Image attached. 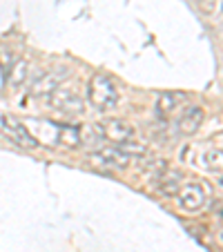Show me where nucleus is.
<instances>
[{"label":"nucleus","instance_id":"obj_15","mask_svg":"<svg viewBox=\"0 0 223 252\" xmlns=\"http://www.w3.org/2000/svg\"><path fill=\"white\" fill-rule=\"evenodd\" d=\"M165 167H170V165H167V163L163 161V158H161V161H159V158H150V161H145V163L141 165V172H145V174L154 181V179H157V176L161 174V172L165 170Z\"/></svg>","mask_w":223,"mask_h":252},{"label":"nucleus","instance_id":"obj_4","mask_svg":"<svg viewBox=\"0 0 223 252\" xmlns=\"http://www.w3.org/2000/svg\"><path fill=\"white\" fill-rule=\"evenodd\" d=\"M49 105H52L56 112L67 116H81L85 112V103H83L81 94L76 90H63L58 87L52 96H49Z\"/></svg>","mask_w":223,"mask_h":252},{"label":"nucleus","instance_id":"obj_6","mask_svg":"<svg viewBox=\"0 0 223 252\" xmlns=\"http://www.w3.org/2000/svg\"><path fill=\"white\" fill-rule=\"evenodd\" d=\"M203 119H205L203 107H199V105H188V107L181 112L179 119H176V129H179V134H183V136H192V134H196L201 129Z\"/></svg>","mask_w":223,"mask_h":252},{"label":"nucleus","instance_id":"obj_13","mask_svg":"<svg viewBox=\"0 0 223 252\" xmlns=\"http://www.w3.org/2000/svg\"><path fill=\"white\" fill-rule=\"evenodd\" d=\"M27 76H29V65H27V61H16L14 67L9 69V74H7V78H9V87H14V90H16V87L25 85Z\"/></svg>","mask_w":223,"mask_h":252},{"label":"nucleus","instance_id":"obj_5","mask_svg":"<svg viewBox=\"0 0 223 252\" xmlns=\"http://www.w3.org/2000/svg\"><path fill=\"white\" fill-rule=\"evenodd\" d=\"M90 161L96 167H105V170H127L132 158L125 152H121L116 145H109V148H100L96 152H92Z\"/></svg>","mask_w":223,"mask_h":252},{"label":"nucleus","instance_id":"obj_11","mask_svg":"<svg viewBox=\"0 0 223 252\" xmlns=\"http://www.w3.org/2000/svg\"><path fill=\"white\" fill-rule=\"evenodd\" d=\"M183 103H185V94H181V92H161L157 98V112L161 119H167V116L176 114Z\"/></svg>","mask_w":223,"mask_h":252},{"label":"nucleus","instance_id":"obj_1","mask_svg":"<svg viewBox=\"0 0 223 252\" xmlns=\"http://www.w3.org/2000/svg\"><path fill=\"white\" fill-rule=\"evenodd\" d=\"M87 98L98 112L114 110L119 105V87L107 74H94L87 85Z\"/></svg>","mask_w":223,"mask_h":252},{"label":"nucleus","instance_id":"obj_7","mask_svg":"<svg viewBox=\"0 0 223 252\" xmlns=\"http://www.w3.org/2000/svg\"><path fill=\"white\" fill-rule=\"evenodd\" d=\"M100 129H103V136L105 141H112V143H125V141H132L134 138V127L123 119H107L100 123Z\"/></svg>","mask_w":223,"mask_h":252},{"label":"nucleus","instance_id":"obj_10","mask_svg":"<svg viewBox=\"0 0 223 252\" xmlns=\"http://www.w3.org/2000/svg\"><path fill=\"white\" fill-rule=\"evenodd\" d=\"M78 143H81L83 148L92 150V152L100 150L103 148V143H105L100 125L98 123H87V125H83V127H78Z\"/></svg>","mask_w":223,"mask_h":252},{"label":"nucleus","instance_id":"obj_9","mask_svg":"<svg viewBox=\"0 0 223 252\" xmlns=\"http://www.w3.org/2000/svg\"><path fill=\"white\" fill-rule=\"evenodd\" d=\"M181 179H183V176H181L179 170L165 167L154 181H157V190L161 192L163 196H176L181 190Z\"/></svg>","mask_w":223,"mask_h":252},{"label":"nucleus","instance_id":"obj_8","mask_svg":"<svg viewBox=\"0 0 223 252\" xmlns=\"http://www.w3.org/2000/svg\"><path fill=\"white\" fill-rule=\"evenodd\" d=\"M176 196H179L181 208L188 210V212H196V210H201L205 205V192L199 183H185V186H181Z\"/></svg>","mask_w":223,"mask_h":252},{"label":"nucleus","instance_id":"obj_3","mask_svg":"<svg viewBox=\"0 0 223 252\" xmlns=\"http://www.w3.org/2000/svg\"><path fill=\"white\" fill-rule=\"evenodd\" d=\"M0 132L5 134L14 145H18V148H23V150H33L40 145V143L36 141V136L25 127L23 121H18L16 116H9V114L0 116Z\"/></svg>","mask_w":223,"mask_h":252},{"label":"nucleus","instance_id":"obj_16","mask_svg":"<svg viewBox=\"0 0 223 252\" xmlns=\"http://www.w3.org/2000/svg\"><path fill=\"white\" fill-rule=\"evenodd\" d=\"M116 148L121 150V152H125L129 158H134V157H145L147 154V148L145 145H141V143H136L132 138V141H125V143H119Z\"/></svg>","mask_w":223,"mask_h":252},{"label":"nucleus","instance_id":"obj_12","mask_svg":"<svg viewBox=\"0 0 223 252\" xmlns=\"http://www.w3.org/2000/svg\"><path fill=\"white\" fill-rule=\"evenodd\" d=\"M56 143L67 150L81 148V143H78V127H74V125H58Z\"/></svg>","mask_w":223,"mask_h":252},{"label":"nucleus","instance_id":"obj_2","mask_svg":"<svg viewBox=\"0 0 223 252\" xmlns=\"http://www.w3.org/2000/svg\"><path fill=\"white\" fill-rule=\"evenodd\" d=\"M69 76V69L65 65H58L54 69H47L38 76H33V81L29 83V94L36 96V98H43V96H52L63 83Z\"/></svg>","mask_w":223,"mask_h":252},{"label":"nucleus","instance_id":"obj_14","mask_svg":"<svg viewBox=\"0 0 223 252\" xmlns=\"http://www.w3.org/2000/svg\"><path fill=\"white\" fill-rule=\"evenodd\" d=\"M203 167H208V170H212V172H221V163H223V152H221V148H208L203 152Z\"/></svg>","mask_w":223,"mask_h":252}]
</instances>
